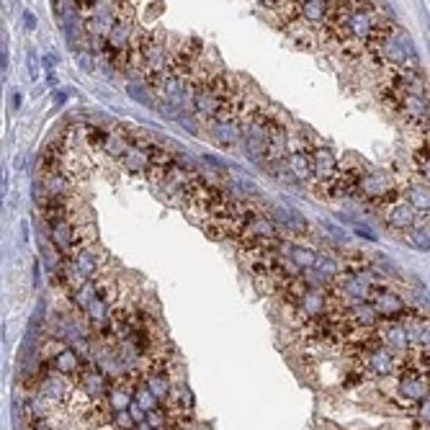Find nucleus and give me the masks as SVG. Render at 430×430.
Returning <instances> with one entry per match:
<instances>
[{
	"instance_id": "nucleus-8",
	"label": "nucleus",
	"mask_w": 430,
	"mask_h": 430,
	"mask_svg": "<svg viewBox=\"0 0 430 430\" xmlns=\"http://www.w3.org/2000/svg\"><path fill=\"white\" fill-rule=\"evenodd\" d=\"M356 191L361 193V196H366V199H386V196L394 191V183L384 170H368L366 175L358 178Z\"/></svg>"
},
{
	"instance_id": "nucleus-13",
	"label": "nucleus",
	"mask_w": 430,
	"mask_h": 430,
	"mask_svg": "<svg viewBox=\"0 0 430 430\" xmlns=\"http://www.w3.org/2000/svg\"><path fill=\"white\" fill-rule=\"evenodd\" d=\"M310 157H312V173L317 175L322 183L332 181V178L340 173L338 170V157H335V152H332L330 147H317Z\"/></svg>"
},
{
	"instance_id": "nucleus-40",
	"label": "nucleus",
	"mask_w": 430,
	"mask_h": 430,
	"mask_svg": "<svg viewBox=\"0 0 430 430\" xmlns=\"http://www.w3.org/2000/svg\"><path fill=\"white\" fill-rule=\"evenodd\" d=\"M6 183H8V173L3 170V173H0V201H3V196H6Z\"/></svg>"
},
{
	"instance_id": "nucleus-6",
	"label": "nucleus",
	"mask_w": 430,
	"mask_h": 430,
	"mask_svg": "<svg viewBox=\"0 0 430 430\" xmlns=\"http://www.w3.org/2000/svg\"><path fill=\"white\" fill-rule=\"evenodd\" d=\"M400 397L404 404H422L428 400V374L418 371L415 366L407 364L402 366V376H400Z\"/></svg>"
},
{
	"instance_id": "nucleus-24",
	"label": "nucleus",
	"mask_w": 430,
	"mask_h": 430,
	"mask_svg": "<svg viewBox=\"0 0 430 430\" xmlns=\"http://www.w3.org/2000/svg\"><path fill=\"white\" fill-rule=\"evenodd\" d=\"M317 256L320 253H314L307 245H289V260L294 263L296 271H312L314 263H317Z\"/></svg>"
},
{
	"instance_id": "nucleus-19",
	"label": "nucleus",
	"mask_w": 430,
	"mask_h": 430,
	"mask_svg": "<svg viewBox=\"0 0 430 430\" xmlns=\"http://www.w3.org/2000/svg\"><path fill=\"white\" fill-rule=\"evenodd\" d=\"M145 386L150 389V394L155 397L157 402L163 404L173 397V384H170V376L165 374L163 368H152L145 379Z\"/></svg>"
},
{
	"instance_id": "nucleus-1",
	"label": "nucleus",
	"mask_w": 430,
	"mask_h": 430,
	"mask_svg": "<svg viewBox=\"0 0 430 430\" xmlns=\"http://www.w3.org/2000/svg\"><path fill=\"white\" fill-rule=\"evenodd\" d=\"M137 52H139L142 75L150 80V85H157L160 78H163L165 62H168L163 37H157V34H145V37L137 42Z\"/></svg>"
},
{
	"instance_id": "nucleus-15",
	"label": "nucleus",
	"mask_w": 430,
	"mask_h": 430,
	"mask_svg": "<svg viewBox=\"0 0 430 430\" xmlns=\"http://www.w3.org/2000/svg\"><path fill=\"white\" fill-rule=\"evenodd\" d=\"M121 163H124L129 173H150V168H152V147L129 145L127 152L121 155Z\"/></svg>"
},
{
	"instance_id": "nucleus-38",
	"label": "nucleus",
	"mask_w": 430,
	"mask_h": 430,
	"mask_svg": "<svg viewBox=\"0 0 430 430\" xmlns=\"http://www.w3.org/2000/svg\"><path fill=\"white\" fill-rule=\"evenodd\" d=\"M204 160H206V163H211V165H214L217 170H227V163H224V160H220V157H214V155H204Z\"/></svg>"
},
{
	"instance_id": "nucleus-26",
	"label": "nucleus",
	"mask_w": 430,
	"mask_h": 430,
	"mask_svg": "<svg viewBox=\"0 0 430 430\" xmlns=\"http://www.w3.org/2000/svg\"><path fill=\"white\" fill-rule=\"evenodd\" d=\"M314 274L320 276V278H325V281H330V278H335V276H340V263L335 260V258H328V256H317V263H314V268H312Z\"/></svg>"
},
{
	"instance_id": "nucleus-18",
	"label": "nucleus",
	"mask_w": 430,
	"mask_h": 430,
	"mask_svg": "<svg viewBox=\"0 0 430 430\" xmlns=\"http://www.w3.org/2000/svg\"><path fill=\"white\" fill-rule=\"evenodd\" d=\"M296 304H299L302 314H307L310 320H320L328 314V294L317 292V289H307Z\"/></svg>"
},
{
	"instance_id": "nucleus-33",
	"label": "nucleus",
	"mask_w": 430,
	"mask_h": 430,
	"mask_svg": "<svg viewBox=\"0 0 430 430\" xmlns=\"http://www.w3.org/2000/svg\"><path fill=\"white\" fill-rule=\"evenodd\" d=\"M26 62H28V78H31V80H39V57L34 55V52H28Z\"/></svg>"
},
{
	"instance_id": "nucleus-22",
	"label": "nucleus",
	"mask_w": 430,
	"mask_h": 430,
	"mask_svg": "<svg viewBox=\"0 0 430 430\" xmlns=\"http://www.w3.org/2000/svg\"><path fill=\"white\" fill-rule=\"evenodd\" d=\"M371 281H368L366 276L361 274H350L343 284H340V292L346 294V296H350V299H356V302H366L368 296H371Z\"/></svg>"
},
{
	"instance_id": "nucleus-41",
	"label": "nucleus",
	"mask_w": 430,
	"mask_h": 430,
	"mask_svg": "<svg viewBox=\"0 0 430 430\" xmlns=\"http://www.w3.org/2000/svg\"><path fill=\"white\" fill-rule=\"evenodd\" d=\"M19 106H21V93L16 91L13 93V109H19Z\"/></svg>"
},
{
	"instance_id": "nucleus-9",
	"label": "nucleus",
	"mask_w": 430,
	"mask_h": 430,
	"mask_svg": "<svg viewBox=\"0 0 430 430\" xmlns=\"http://www.w3.org/2000/svg\"><path fill=\"white\" fill-rule=\"evenodd\" d=\"M52 371L60 374L62 379H73L78 382L80 374L85 371V361L75 348H60L57 356H52Z\"/></svg>"
},
{
	"instance_id": "nucleus-27",
	"label": "nucleus",
	"mask_w": 430,
	"mask_h": 430,
	"mask_svg": "<svg viewBox=\"0 0 430 430\" xmlns=\"http://www.w3.org/2000/svg\"><path fill=\"white\" fill-rule=\"evenodd\" d=\"M132 402L137 404L139 410L145 412H152V410H157V407H160V402H157L155 397H152V394H150V389H147L145 384H139V386H134V400H132Z\"/></svg>"
},
{
	"instance_id": "nucleus-37",
	"label": "nucleus",
	"mask_w": 430,
	"mask_h": 430,
	"mask_svg": "<svg viewBox=\"0 0 430 430\" xmlns=\"http://www.w3.org/2000/svg\"><path fill=\"white\" fill-rule=\"evenodd\" d=\"M129 96H132V98H137L139 103H145V106H150V98H147L145 93L139 91L137 85H129Z\"/></svg>"
},
{
	"instance_id": "nucleus-31",
	"label": "nucleus",
	"mask_w": 430,
	"mask_h": 430,
	"mask_svg": "<svg viewBox=\"0 0 430 430\" xmlns=\"http://www.w3.org/2000/svg\"><path fill=\"white\" fill-rule=\"evenodd\" d=\"M410 242L418 247V250H428V227H412Z\"/></svg>"
},
{
	"instance_id": "nucleus-11",
	"label": "nucleus",
	"mask_w": 430,
	"mask_h": 430,
	"mask_svg": "<svg viewBox=\"0 0 430 430\" xmlns=\"http://www.w3.org/2000/svg\"><path fill=\"white\" fill-rule=\"evenodd\" d=\"M39 397L44 400V402H52V404H62L67 402V397H70V384L64 382L60 374H44L39 379Z\"/></svg>"
},
{
	"instance_id": "nucleus-14",
	"label": "nucleus",
	"mask_w": 430,
	"mask_h": 430,
	"mask_svg": "<svg viewBox=\"0 0 430 430\" xmlns=\"http://www.w3.org/2000/svg\"><path fill=\"white\" fill-rule=\"evenodd\" d=\"M134 400V384L129 379H116L114 384L109 386V394H106V404H109L111 415L116 412H127L129 404Z\"/></svg>"
},
{
	"instance_id": "nucleus-39",
	"label": "nucleus",
	"mask_w": 430,
	"mask_h": 430,
	"mask_svg": "<svg viewBox=\"0 0 430 430\" xmlns=\"http://www.w3.org/2000/svg\"><path fill=\"white\" fill-rule=\"evenodd\" d=\"M24 21H26L28 31H34V28H37V16H31V10H24Z\"/></svg>"
},
{
	"instance_id": "nucleus-29",
	"label": "nucleus",
	"mask_w": 430,
	"mask_h": 430,
	"mask_svg": "<svg viewBox=\"0 0 430 430\" xmlns=\"http://www.w3.org/2000/svg\"><path fill=\"white\" fill-rule=\"evenodd\" d=\"M145 422L152 430H165V428H168V422H170V412L163 410V407H157V410L147 412V415H145Z\"/></svg>"
},
{
	"instance_id": "nucleus-7",
	"label": "nucleus",
	"mask_w": 430,
	"mask_h": 430,
	"mask_svg": "<svg viewBox=\"0 0 430 430\" xmlns=\"http://www.w3.org/2000/svg\"><path fill=\"white\" fill-rule=\"evenodd\" d=\"M109 376L103 374L101 368H91L85 366V371L80 374L78 379V389H80L91 402H101L106 400V394H109Z\"/></svg>"
},
{
	"instance_id": "nucleus-10",
	"label": "nucleus",
	"mask_w": 430,
	"mask_h": 430,
	"mask_svg": "<svg viewBox=\"0 0 430 430\" xmlns=\"http://www.w3.org/2000/svg\"><path fill=\"white\" fill-rule=\"evenodd\" d=\"M211 137L222 147H238L240 139H242V121H240V116L214 119V124H211Z\"/></svg>"
},
{
	"instance_id": "nucleus-28",
	"label": "nucleus",
	"mask_w": 430,
	"mask_h": 430,
	"mask_svg": "<svg viewBox=\"0 0 430 430\" xmlns=\"http://www.w3.org/2000/svg\"><path fill=\"white\" fill-rule=\"evenodd\" d=\"M407 196H410V206L415 211H422L425 217H428V206H430V201H428V188L425 186H410V191H407Z\"/></svg>"
},
{
	"instance_id": "nucleus-21",
	"label": "nucleus",
	"mask_w": 430,
	"mask_h": 430,
	"mask_svg": "<svg viewBox=\"0 0 430 430\" xmlns=\"http://www.w3.org/2000/svg\"><path fill=\"white\" fill-rule=\"evenodd\" d=\"M286 170L292 175L294 181H310L312 175V157L310 152H304V150H294L286 155Z\"/></svg>"
},
{
	"instance_id": "nucleus-42",
	"label": "nucleus",
	"mask_w": 430,
	"mask_h": 430,
	"mask_svg": "<svg viewBox=\"0 0 430 430\" xmlns=\"http://www.w3.org/2000/svg\"><path fill=\"white\" fill-rule=\"evenodd\" d=\"M134 430H152V428H150V425H147V422L142 420V422H137V425H134Z\"/></svg>"
},
{
	"instance_id": "nucleus-4",
	"label": "nucleus",
	"mask_w": 430,
	"mask_h": 430,
	"mask_svg": "<svg viewBox=\"0 0 430 430\" xmlns=\"http://www.w3.org/2000/svg\"><path fill=\"white\" fill-rule=\"evenodd\" d=\"M371 310L379 320L384 322H402L407 317V307H404V299L400 294L389 292V289H371Z\"/></svg>"
},
{
	"instance_id": "nucleus-25",
	"label": "nucleus",
	"mask_w": 430,
	"mask_h": 430,
	"mask_svg": "<svg viewBox=\"0 0 430 430\" xmlns=\"http://www.w3.org/2000/svg\"><path fill=\"white\" fill-rule=\"evenodd\" d=\"M276 217H278V222H281V227L294 229L296 235H304V232H307V222H304V217L299 214V211L278 206V209H276Z\"/></svg>"
},
{
	"instance_id": "nucleus-16",
	"label": "nucleus",
	"mask_w": 430,
	"mask_h": 430,
	"mask_svg": "<svg viewBox=\"0 0 430 430\" xmlns=\"http://www.w3.org/2000/svg\"><path fill=\"white\" fill-rule=\"evenodd\" d=\"M402 330L404 335H407V343H415L418 350H425L428 348V317L425 314H407L402 322Z\"/></svg>"
},
{
	"instance_id": "nucleus-17",
	"label": "nucleus",
	"mask_w": 430,
	"mask_h": 430,
	"mask_svg": "<svg viewBox=\"0 0 430 430\" xmlns=\"http://www.w3.org/2000/svg\"><path fill=\"white\" fill-rule=\"evenodd\" d=\"M366 368L374 376H392L394 371L400 368V364H397V356H394V353H389V350L382 348V346H376L374 350H368Z\"/></svg>"
},
{
	"instance_id": "nucleus-20",
	"label": "nucleus",
	"mask_w": 430,
	"mask_h": 430,
	"mask_svg": "<svg viewBox=\"0 0 430 430\" xmlns=\"http://www.w3.org/2000/svg\"><path fill=\"white\" fill-rule=\"evenodd\" d=\"M418 220V211L412 209L407 201H397L386 209V224L394 229H412Z\"/></svg>"
},
{
	"instance_id": "nucleus-2",
	"label": "nucleus",
	"mask_w": 430,
	"mask_h": 430,
	"mask_svg": "<svg viewBox=\"0 0 430 430\" xmlns=\"http://www.w3.org/2000/svg\"><path fill=\"white\" fill-rule=\"evenodd\" d=\"M134 37V8L132 3H119V13H116V21L111 26L109 37L103 42V52H109L111 57H119L124 52H129V42Z\"/></svg>"
},
{
	"instance_id": "nucleus-32",
	"label": "nucleus",
	"mask_w": 430,
	"mask_h": 430,
	"mask_svg": "<svg viewBox=\"0 0 430 430\" xmlns=\"http://www.w3.org/2000/svg\"><path fill=\"white\" fill-rule=\"evenodd\" d=\"M111 422H114V428L116 430H134V425H137V422L132 420V415H129V412H116Z\"/></svg>"
},
{
	"instance_id": "nucleus-35",
	"label": "nucleus",
	"mask_w": 430,
	"mask_h": 430,
	"mask_svg": "<svg viewBox=\"0 0 430 430\" xmlns=\"http://www.w3.org/2000/svg\"><path fill=\"white\" fill-rule=\"evenodd\" d=\"M0 67H8V39L0 34Z\"/></svg>"
},
{
	"instance_id": "nucleus-34",
	"label": "nucleus",
	"mask_w": 430,
	"mask_h": 430,
	"mask_svg": "<svg viewBox=\"0 0 430 430\" xmlns=\"http://www.w3.org/2000/svg\"><path fill=\"white\" fill-rule=\"evenodd\" d=\"M415 163H418V173L428 178V155H422V150L415 152Z\"/></svg>"
},
{
	"instance_id": "nucleus-3",
	"label": "nucleus",
	"mask_w": 430,
	"mask_h": 430,
	"mask_svg": "<svg viewBox=\"0 0 430 430\" xmlns=\"http://www.w3.org/2000/svg\"><path fill=\"white\" fill-rule=\"evenodd\" d=\"M266 124L268 119L266 116H260V114H253L250 121H247L245 127H242V139H245V155L250 163H266Z\"/></svg>"
},
{
	"instance_id": "nucleus-36",
	"label": "nucleus",
	"mask_w": 430,
	"mask_h": 430,
	"mask_svg": "<svg viewBox=\"0 0 430 430\" xmlns=\"http://www.w3.org/2000/svg\"><path fill=\"white\" fill-rule=\"evenodd\" d=\"M353 229H356L358 238H366V240H376V235L371 232V227H366V224H358V222H353Z\"/></svg>"
},
{
	"instance_id": "nucleus-5",
	"label": "nucleus",
	"mask_w": 430,
	"mask_h": 430,
	"mask_svg": "<svg viewBox=\"0 0 430 430\" xmlns=\"http://www.w3.org/2000/svg\"><path fill=\"white\" fill-rule=\"evenodd\" d=\"M379 49H382V55H384L386 62L394 64V67H407L410 62L418 60V57H415V49H412L410 37H404L402 31H397V28L389 31V34L382 39Z\"/></svg>"
},
{
	"instance_id": "nucleus-12",
	"label": "nucleus",
	"mask_w": 430,
	"mask_h": 430,
	"mask_svg": "<svg viewBox=\"0 0 430 430\" xmlns=\"http://www.w3.org/2000/svg\"><path fill=\"white\" fill-rule=\"evenodd\" d=\"M376 340L379 346L386 348L389 353H407L410 343H407V335L400 322H386L384 328H376Z\"/></svg>"
},
{
	"instance_id": "nucleus-23",
	"label": "nucleus",
	"mask_w": 430,
	"mask_h": 430,
	"mask_svg": "<svg viewBox=\"0 0 430 430\" xmlns=\"http://www.w3.org/2000/svg\"><path fill=\"white\" fill-rule=\"evenodd\" d=\"M296 6H299V16L310 24H325L328 21L330 3H325V0H302Z\"/></svg>"
},
{
	"instance_id": "nucleus-30",
	"label": "nucleus",
	"mask_w": 430,
	"mask_h": 430,
	"mask_svg": "<svg viewBox=\"0 0 430 430\" xmlns=\"http://www.w3.org/2000/svg\"><path fill=\"white\" fill-rule=\"evenodd\" d=\"M127 147H129V142L124 137H106V145H103V150H106L109 155L119 157V160H121V155L127 152Z\"/></svg>"
}]
</instances>
